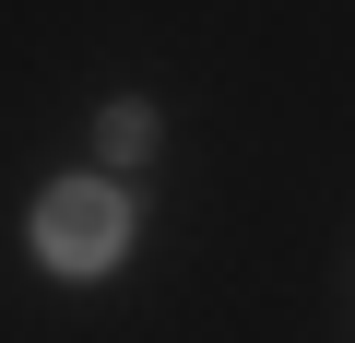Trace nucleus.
<instances>
[{
    "instance_id": "f03ea898",
    "label": "nucleus",
    "mask_w": 355,
    "mask_h": 343,
    "mask_svg": "<svg viewBox=\"0 0 355 343\" xmlns=\"http://www.w3.org/2000/svg\"><path fill=\"white\" fill-rule=\"evenodd\" d=\"M142 142H154V118H142V107H107V166H130Z\"/></svg>"
},
{
    "instance_id": "f257e3e1",
    "label": "nucleus",
    "mask_w": 355,
    "mask_h": 343,
    "mask_svg": "<svg viewBox=\"0 0 355 343\" xmlns=\"http://www.w3.org/2000/svg\"><path fill=\"white\" fill-rule=\"evenodd\" d=\"M119 249H130V190H119V178H60V190H36V261H48V272L95 284V272H119Z\"/></svg>"
}]
</instances>
